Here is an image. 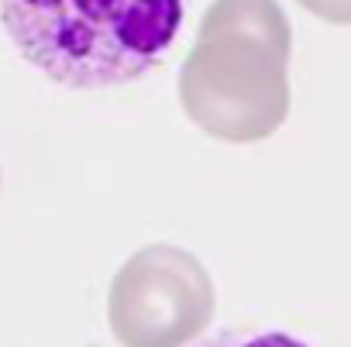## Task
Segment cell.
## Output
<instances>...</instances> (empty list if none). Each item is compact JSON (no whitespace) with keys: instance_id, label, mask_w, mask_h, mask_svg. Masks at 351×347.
<instances>
[{"instance_id":"7a4b0ae2","label":"cell","mask_w":351,"mask_h":347,"mask_svg":"<svg viewBox=\"0 0 351 347\" xmlns=\"http://www.w3.org/2000/svg\"><path fill=\"white\" fill-rule=\"evenodd\" d=\"M186 0H0L18 52L76 90L145 76L176 42Z\"/></svg>"},{"instance_id":"277c9868","label":"cell","mask_w":351,"mask_h":347,"mask_svg":"<svg viewBox=\"0 0 351 347\" xmlns=\"http://www.w3.org/2000/svg\"><path fill=\"white\" fill-rule=\"evenodd\" d=\"M193 347H306L300 344L296 337L289 333H279V330H221L214 337H204L200 344Z\"/></svg>"},{"instance_id":"6da1fadb","label":"cell","mask_w":351,"mask_h":347,"mask_svg":"<svg viewBox=\"0 0 351 347\" xmlns=\"http://www.w3.org/2000/svg\"><path fill=\"white\" fill-rule=\"evenodd\" d=\"M289 49L276 0H214L180 69L186 117L231 144L276 134L289 114Z\"/></svg>"},{"instance_id":"3957f363","label":"cell","mask_w":351,"mask_h":347,"mask_svg":"<svg viewBox=\"0 0 351 347\" xmlns=\"http://www.w3.org/2000/svg\"><path fill=\"white\" fill-rule=\"evenodd\" d=\"M214 316L207 268L176 244L134 251L110 282L107 323L121 347H186Z\"/></svg>"},{"instance_id":"5b68a950","label":"cell","mask_w":351,"mask_h":347,"mask_svg":"<svg viewBox=\"0 0 351 347\" xmlns=\"http://www.w3.org/2000/svg\"><path fill=\"white\" fill-rule=\"evenodd\" d=\"M300 4L330 25H351V0H300Z\"/></svg>"}]
</instances>
